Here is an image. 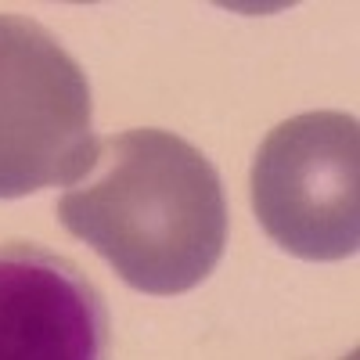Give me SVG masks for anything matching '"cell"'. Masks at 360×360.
<instances>
[{"label":"cell","mask_w":360,"mask_h":360,"mask_svg":"<svg viewBox=\"0 0 360 360\" xmlns=\"http://www.w3.org/2000/svg\"><path fill=\"white\" fill-rule=\"evenodd\" d=\"M90 86L44 25L0 15V198L76 184L98 155Z\"/></svg>","instance_id":"7a4b0ae2"},{"label":"cell","mask_w":360,"mask_h":360,"mask_svg":"<svg viewBox=\"0 0 360 360\" xmlns=\"http://www.w3.org/2000/svg\"><path fill=\"white\" fill-rule=\"evenodd\" d=\"M58 220L148 295L202 285L227 242L220 173L169 130H127L98 141L94 166L62 195Z\"/></svg>","instance_id":"6da1fadb"},{"label":"cell","mask_w":360,"mask_h":360,"mask_svg":"<svg viewBox=\"0 0 360 360\" xmlns=\"http://www.w3.org/2000/svg\"><path fill=\"white\" fill-rule=\"evenodd\" d=\"M105 356L108 310L98 285L44 245H0V360Z\"/></svg>","instance_id":"277c9868"},{"label":"cell","mask_w":360,"mask_h":360,"mask_svg":"<svg viewBox=\"0 0 360 360\" xmlns=\"http://www.w3.org/2000/svg\"><path fill=\"white\" fill-rule=\"evenodd\" d=\"M259 227L299 259H346L360 245V127L346 112H303L274 127L252 162Z\"/></svg>","instance_id":"3957f363"}]
</instances>
